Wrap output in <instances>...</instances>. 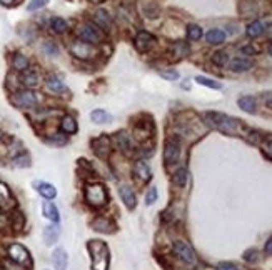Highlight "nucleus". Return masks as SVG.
I'll return each mask as SVG.
<instances>
[{
	"mask_svg": "<svg viewBox=\"0 0 272 270\" xmlns=\"http://www.w3.org/2000/svg\"><path fill=\"white\" fill-rule=\"evenodd\" d=\"M189 52H191V49H189L187 42H182V40H175V42H172L169 47V54L174 60H180V58L187 57Z\"/></svg>",
	"mask_w": 272,
	"mask_h": 270,
	"instance_id": "obj_21",
	"label": "nucleus"
},
{
	"mask_svg": "<svg viewBox=\"0 0 272 270\" xmlns=\"http://www.w3.org/2000/svg\"><path fill=\"white\" fill-rule=\"evenodd\" d=\"M7 257H9V260L19 263L22 267L28 268L32 265V257L22 244H10L7 247Z\"/></svg>",
	"mask_w": 272,
	"mask_h": 270,
	"instance_id": "obj_11",
	"label": "nucleus"
},
{
	"mask_svg": "<svg viewBox=\"0 0 272 270\" xmlns=\"http://www.w3.org/2000/svg\"><path fill=\"white\" fill-rule=\"evenodd\" d=\"M90 120L97 125H107L114 120V117H112L107 110H104V109H94L90 112Z\"/></svg>",
	"mask_w": 272,
	"mask_h": 270,
	"instance_id": "obj_28",
	"label": "nucleus"
},
{
	"mask_svg": "<svg viewBox=\"0 0 272 270\" xmlns=\"http://www.w3.org/2000/svg\"><path fill=\"white\" fill-rule=\"evenodd\" d=\"M15 4H19V0H0V5L4 7H14Z\"/></svg>",
	"mask_w": 272,
	"mask_h": 270,
	"instance_id": "obj_51",
	"label": "nucleus"
},
{
	"mask_svg": "<svg viewBox=\"0 0 272 270\" xmlns=\"http://www.w3.org/2000/svg\"><path fill=\"white\" fill-rule=\"evenodd\" d=\"M202 28L200 25H196V23H191V25L187 27V39L191 40V42H197V40L202 39Z\"/></svg>",
	"mask_w": 272,
	"mask_h": 270,
	"instance_id": "obj_39",
	"label": "nucleus"
},
{
	"mask_svg": "<svg viewBox=\"0 0 272 270\" xmlns=\"http://www.w3.org/2000/svg\"><path fill=\"white\" fill-rule=\"evenodd\" d=\"M267 35H269V37H270V40H272V25L267 28Z\"/></svg>",
	"mask_w": 272,
	"mask_h": 270,
	"instance_id": "obj_55",
	"label": "nucleus"
},
{
	"mask_svg": "<svg viewBox=\"0 0 272 270\" xmlns=\"http://www.w3.org/2000/svg\"><path fill=\"white\" fill-rule=\"evenodd\" d=\"M44 242L45 245H54L57 244L58 237H61V227H58V224H52V225H47L44 228Z\"/></svg>",
	"mask_w": 272,
	"mask_h": 270,
	"instance_id": "obj_27",
	"label": "nucleus"
},
{
	"mask_svg": "<svg viewBox=\"0 0 272 270\" xmlns=\"http://www.w3.org/2000/svg\"><path fill=\"white\" fill-rule=\"evenodd\" d=\"M265 32V25L261 22V20H254L251 22L249 25H247L246 28V33H247V37L249 39H257V37H261V35Z\"/></svg>",
	"mask_w": 272,
	"mask_h": 270,
	"instance_id": "obj_32",
	"label": "nucleus"
},
{
	"mask_svg": "<svg viewBox=\"0 0 272 270\" xmlns=\"http://www.w3.org/2000/svg\"><path fill=\"white\" fill-rule=\"evenodd\" d=\"M90 22L96 23L104 33H110L112 28H114V17H112L105 9H97L94 12Z\"/></svg>",
	"mask_w": 272,
	"mask_h": 270,
	"instance_id": "obj_13",
	"label": "nucleus"
},
{
	"mask_svg": "<svg viewBox=\"0 0 272 270\" xmlns=\"http://www.w3.org/2000/svg\"><path fill=\"white\" fill-rule=\"evenodd\" d=\"M196 82L199 85H204V87H209V89H214V90H221L222 89V84L221 82H217L214 79H209V77H204V75H197Z\"/></svg>",
	"mask_w": 272,
	"mask_h": 270,
	"instance_id": "obj_37",
	"label": "nucleus"
},
{
	"mask_svg": "<svg viewBox=\"0 0 272 270\" xmlns=\"http://www.w3.org/2000/svg\"><path fill=\"white\" fill-rule=\"evenodd\" d=\"M159 197V192H157V187H150L149 190L145 193V205H154Z\"/></svg>",
	"mask_w": 272,
	"mask_h": 270,
	"instance_id": "obj_44",
	"label": "nucleus"
},
{
	"mask_svg": "<svg viewBox=\"0 0 272 270\" xmlns=\"http://www.w3.org/2000/svg\"><path fill=\"white\" fill-rule=\"evenodd\" d=\"M187 180H189V170L186 167H179L172 174V184L177 187H186Z\"/></svg>",
	"mask_w": 272,
	"mask_h": 270,
	"instance_id": "obj_35",
	"label": "nucleus"
},
{
	"mask_svg": "<svg viewBox=\"0 0 272 270\" xmlns=\"http://www.w3.org/2000/svg\"><path fill=\"white\" fill-rule=\"evenodd\" d=\"M90 4H94V5H100V4H104L105 0H88Z\"/></svg>",
	"mask_w": 272,
	"mask_h": 270,
	"instance_id": "obj_53",
	"label": "nucleus"
},
{
	"mask_svg": "<svg viewBox=\"0 0 272 270\" xmlns=\"http://www.w3.org/2000/svg\"><path fill=\"white\" fill-rule=\"evenodd\" d=\"M14 205V197L7 184L0 182V209H9Z\"/></svg>",
	"mask_w": 272,
	"mask_h": 270,
	"instance_id": "obj_31",
	"label": "nucleus"
},
{
	"mask_svg": "<svg viewBox=\"0 0 272 270\" xmlns=\"http://www.w3.org/2000/svg\"><path fill=\"white\" fill-rule=\"evenodd\" d=\"M4 139V132L2 130H0V140H2Z\"/></svg>",
	"mask_w": 272,
	"mask_h": 270,
	"instance_id": "obj_56",
	"label": "nucleus"
},
{
	"mask_svg": "<svg viewBox=\"0 0 272 270\" xmlns=\"http://www.w3.org/2000/svg\"><path fill=\"white\" fill-rule=\"evenodd\" d=\"M264 152L269 158H272V137H267L264 142Z\"/></svg>",
	"mask_w": 272,
	"mask_h": 270,
	"instance_id": "obj_47",
	"label": "nucleus"
},
{
	"mask_svg": "<svg viewBox=\"0 0 272 270\" xmlns=\"http://www.w3.org/2000/svg\"><path fill=\"white\" fill-rule=\"evenodd\" d=\"M42 214L45 219H49L52 224H58L61 222V212H58V209H57V205L54 202H50V200H47L42 204Z\"/></svg>",
	"mask_w": 272,
	"mask_h": 270,
	"instance_id": "obj_25",
	"label": "nucleus"
},
{
	"mask_svg": "<svg viewBox=\"0 0 272 270\" xmlns=\"http://www.w3.org/2000/svg\"><path fill=\"white\" fill-rule=\"evenodd\" d=\"M265 107L272 110V93H269V95L265 97Z\"/></svg>",
	"mask_w": 272,
	"mask_h": 270,
	"instance_id": "obj_52",
	"label": "nucleus"
},
{
	"mask_svg": "<svg viewBox=\"0 0 272 270\" xmlns=\"http://www.w3.org/2000/svg\"><path fill=\"white\" fill-rule=\"evenodd\" d=\"M12 160H14V165H15V167H19V168L31 167V163H32V158H31V155H28L25 150H23L22 154H19L17 157H14V158H12Z\"/></svg>",
	"mask_w": 272,
	"mask_h": 270,
	"instance_id": "obj_38",
	"label": "nucleus"
},
{
	"mask_svg": "<svg viewBox=\"0 0 272 270\" xmlns=\"http://www.w3.org/2000/svg\"><path fill=\"white\" fill-rule=\"evenodd\" d=\"M240 52L244 55H256L257 54V50L254 49L252 45H244V47H240Z\"/></svg>",
	"mask_w": 272,
	"mask_h": 270,
	"instance_id": "obj_48",
	"label": "nucleus"
},
{
	"mask_svg": "<svg viewBox=\"0 0 272 270\" xmlns=\"http://www.w3.org/2000/svg\"><path fill=\"white\" fill-rule=\"evenodd\" d=\"M204 122L210 128L226 133V135H237L242 130V124L239 119L221 114V112H207L204 114Z\"/></svg>",
	"mask_w": 272,
	"mask_h": 270,
	"instance_id": "obj_1",
	"label": "nucleus"
},
{
	"mask_svg": "<svg viewBox=\"0 0 272 270\" xmlns=\"http://www.w3.org/2000/svg\"><path fill=\"white\" fill-rule=\"evenodd\" d=\"M264 254L272 257V235L267 239V242H265V245H264Z\"/></svg>",
	"mask_w": 272,
	"mask_h": 270,
	"instance_id": "obj_49",
	"label": "nucleus"
},
{
	"mask_svg": "<svg viewBox=\"0 0 272 270\" xmlns=\"http://www.w3.org/2000/svg\"><path fill=\"white\" fill-rule=\"evenodd\" d=\"M40 50H42V54L47 55V57H57L58 52H61L58 44L52 39H45L42 42V45H40Z\"/></svg>",
	"mask_w": 272,
	"mask_h": 270,
	"instance_id": "obj_33",
	"label": "nucleus"
},
{
	"mask_svg": "<svg viewBox=\"0 0 272 270\" xmlns=\"http://www.w3.org/2000/svg\"><path fill=\"white\" fill-rule=\"evenodd\" d=\"M9 220H10V225L12 228H14L15 232H19L23 228V224H25V219H23V214L20 212H14L10 217H9Z\"/></svg>",
	"mask_w": 272,
	"mask_h": 270,
	"instance_id": "obj_40",
	"label": "nucleus"
},
{
	"mask_svg": "<svg viewBox=\"0 0 272 270\" xmlns=\"http://www.w3.org/2000/svg\"><path fill=\"white\" fill-rule=\"evenodd\" d=\"M159 75H161L162 79H165V80H169V82H174V80H177L180 77L179 75V72L177 70H174V69H164V70H159Z\"/></svg>",
	"mask_w": 272,
	"mask_h": 270,
	"instance_id": "obj_41",
	"label": "nucleus"
},
{
	"mask_svg": "<svg viewBox=\"0 0 272 270\" xmlns=\"http://www.w3.org/2000/svg\"><path fill=\"white\" fill-rule=\"evenodd\" d=\"M90 149L94 152V155L100 160H107L114 152V142H112V137L107 133L97 135L90 140Z\"/></svg>",
	"mask_w": 272,
	"mask_h": 270,
	"instance_id": "obj_9",
	"label": "nucleus"
},
{
	"mask_svg": "<svg viewBox=\"0 0 272 270\" xmlns=\"http://www.w3.org/2000/svg\"><path fill=\"white\" fill-rule=\"evenodd\" d=\"M244 260L247 263H257L261 260V257H259V250L257 249H249L244 252Z\"/></svg>",
	"mask_w": 272,
	"mask_h": 270,
	"instance_id": "obj_42",
	"label": "nucleus"
},
{
	"mask_svg": "<svg viewBox=\"0 0 272 270\" xmlns=\"http://www.w3.org/2000/svg\"><path fill=\"white\" fill-rule=\"evenodd\" d=\"M254 65V62L251 60V58L247 57H235L232 58V60L229 62V67L232 72L235 74H242V72H247V70H251Z\"/></svg>",
	"mask_w": 272,
	"mask_h": 270,
	"instance_id": "obj_24",
	"label": "nucleus"
},
{
	"mask_svg": "<svg viewBox=\"0 0 272 270\" xmlns=\"http://www.w3.org/2000/svg\"><path fill=\"white\" fill-rule=\"evenodd\" d=\"M42 84V75H40V72L37 69H27L25 72L20 74V85L23 87V89H37V87Z\"/></svg>",
	"mask_w": 272,
	"mask_h": 270,
	"instance_id": "obj_16",
	"label": "nucleus"
},
{
	"mask_svg": "<svg viewBox=\"0 0 272 270\" xmlns=\"http://www.w3.org/2000/svg\"><path fill=\"white\" fill-rule=\"evenodd\" d=\"M58 130H61L64 135H75L79 132V124H77V119L72 114H64L61 115V119H58Z\"/></svg>",
	"mask_w": 272,
	"mask_h": 270,
	"instance_id": "obj_17",
	"label": "nucleus"
},
{
	"mask_svg": "<svg viewBox=\"0 0 272 270\" xmlns=\"http://www.w3.org/2000/svg\"><path fill=\"white\" fill-rule=\"evenodd\" d=\"M132 177L142 185L152 180V170L149 163L145 162V158H137L132 163Z\"/></svg>",
	"mask_w": 272,
	"mask_h": 270,
	"instance_id": "obj_12",
	"label": "nucleus"
},
{
	"mask_svg": "<svg viewBox=\"0 0 272 270\" xmlns=\"http://www.w3.org/2000/svg\"><path fill=\"white\" fill-rule=\"evenodd\" d=\"M112 142H114V147L120 152V154L127 155V157L134 155L135 150H137L134 135L129 130H126V128H122V130L115 132L114 135H112Z\"/></svg>",
	"mask_w": 272,
	"mask_h": 270,
	"instance_id": "obj_8",
	"label": "nucleus"
},
{
	"mask_svg": "<svg viewBox=\"0 0 272 270\" xmlns=\"http://www.w3.org/2000/svg\"><path fill=\"white\" fill-rule=\"evenodd\" d=\"M212 63H214V65H217V67H226L227 63L230 62L229 60V54L226 50H217V52H214V54H212Z\"/></svg>",
	"mask_w": 272,
	"mask_h": 270,
	"instance_id": "obj_36",
	"label": "nucleus"
},
{
	"mask_svg": "<svg viewBox=\"0 0 272 270\" xmlns=\"http://www.w3.org/2000/svg\"><path fill=\"white\" fill-rule=\"evenodd\" d=\"M205 40L209 45H222L226 42V32L221 30V28H210L205 33Z\"/></svg>",
	"mask_w": 272,
	"mask_h": 270,
	"instance_id": "obj_30",
	"label": "nucleus"
},
{
	"mask_svg": "<svg viewBox=\"0 0 272 270\" xmlns=\"http://www.w3.org/2000/svg\"><path fill=\"white\" fill-rule=\"evenodd\" d=\"M267 52H269V55L272 57V40H270V44H269V47H267Z\"/></svg>",
	"mask_w": 272,
	"mask_h": 270,
	"instance_id": "obj_54",
	"label": "nucleus"
},
{
	"mask_svg": "<svg viewBox=\"0 0 272 270\" xmlns=\"http://www.w3.org/2000/svg\"><path fill=\"white\" fill-rule=\"evenodd\" d=\"M40 93L31 89H17L10 93V104L20 110H37L40 109Z\"/></svg>",
	"mask_w": 272,
	"mask_h": 270,
	"instance_id": "obj_2",
	"label": "nucleus"
},
{
	"mask_svg": "<svg viewBox=\"0 0 272 270\" xmlns=\"http://www.w3.org/2000/svg\"><path fill=\"white\" fill-rule=\"evenodd\" d=\"M49 28L55 35H66L69 32V23L66 19H62V17L54 15V17H50V20H49Z\"/></svg>",
	"mask_w": 272,
	"mask_h": 270,
	"instance_id": "obj_26",
	"label": "nucleus"
},
{
	"mask_svg": "<svg viewBox=\"0 0 272 270\" xmlns=\"http://www.w3.org/2000/svg\"><path fill=\"white\" fill-rule=\"evenodd\" d=\"M104 35L105 33L100 30L96 23H92L90 20L80 22L79 25H77V28H75V39H80V40H84V42L92 44L96 47L102 44Z\"/></svg>",
	"mask_w": 272,
	"mask_h": 270,
	"instance_id": "obj_5",
	"label": "nucleus"
},
{
	"mask_svg": "<svg viewBox=\"0 0 272 270\" xmlns=\"http://www.w3.org/2000/svg\"><path fill=\"white\" fill-rule=\"evenodd\" d=\"M69 52H70V55H72L74 58H77V60H80V62H90L99 55V50H97L96 45L87 44L80 39L70 40Z\"/></svg>",
	"mask_w": 272,
	"mask_h": 270,
	"instance_id": "obj_6",
	"label": "nucleus"
},
{
	"mask_svg": "<svg viewBox=\"0 0 272 270\" xmlns=\"http://www.w3.org/2000/svg\"><path fill=\"white\" fill-rule=\"evenodd\" d=\"M4 267H5V270H28L27 267H22V265H19V263H15L12 260H5Z\"/></svg>",
	"mask_w": 272,
	"mask_h": 270,
	"instance_id": "obj_46",
	"label": "nucleus"
},
{
	"mask_svg": "<svg viewBox=\"0 0 272 270\" xmlns=\"http://www.w3.org/2000/svg\"><path fill=\"white\" fill-rule=\"evenodd\" d=\"M7 225H10V220H9V217L0 212V228H5Z\"/></svg>",
	"mask_w": 272,
	"mask_h": 270,
	"instance_id": "obj_50",
	"label": "nucleus"
},
{
	"mask_svg": "<svg viewBox=\"0 0 272 270\" xmlns=\"http://www.w3.org/2000/svg\"><path fill=\"white\" fill-rule=\"evenodd\" d=\"M119 195L122 198V202L126 204V207L129 210H134L135 205H137V195H135V192L131 185L127 184H120L119 185Z\"/></svg>",
	"mask_w": 272,
	"mask_h": 270,
	"instance_id": "obj_20",
	"label": "nucleus"
},
{
	"mask_svg": "<svg viewBox=\"0 0 272 270\" xmlns=\"http://www.w3.org/2000/svg\"><path fill=\"white\" fill-rule=\"evenodd\" d=\"M180 152H182V140L177 133L169 135L164 144V163L167 167L175 165L180 160Z\"/></svg>",
	"mask_w": 272,
	"mask_h": 270,
	"instance_id": "obj_7",
	"label": "nucleus"
},
{
	"mask_svg": "<svg viewBox=\"0 0 272 270\" xmlns=\"http://www.w3.org/2000/svg\"><path fill=\"white\" fill-rule=\"evenodd\" d=\"M52 263H54L55 270H67L69 267V255L67 250L62 247H57L52 254Z\"/></svg>",
	"mask_w": 272,
	"mask_h": 270,
	"instance_id": "obj_22",
	"label": "nucleus"
},
{
	"mask_svg": "<svg viewBox=\"0 0 272 270\" xmlns=\"http://www.w3.org/2000/svg\"><path fill=\"white\" fill-rule=\"evenodd\" d=\"M216 270H240V267L235 265V263H232V262H221L216 267Z\"/></svg>",
	"mask_w": 272,
	"mask_h": 270,
	"instance_id": "obj_45",
	"label": "nucleus"
},
{
	"mask_svg": "<svg viewBox=\"0 0 272 270\" xmlns=\"http://www.w3.org/2000/svg\"><path fill=\"white\" fill-rule=\"evenodd\" d=\"M156 42H157L156 37L147 30H139L137 35L134 37V47L139 54H147V52H150L154 49V45H156Z\"/></svg>",
	"mask_w": 272,
	"mask_h": 270,
	"instance_id": "obj_14",
	"label": "nucleus"
},
{
	"mask_svg": "<svg viewBox=\"0 0 272 270\" xmlns=\"http://www.w3.org/2000/svg\"><path fill=\"white\" fill-rule=\"evenodd\" d=\"M172 252L179 260H182L187 265H196L197 263V255L191 245L184 240H174L172 242Z\"/></svg>",
	"mask_w": 272,
	"mask_h": 270,
	"instance_id": "obj_10",
	"label": "nucleus"
},
{
	"mask_svg": "<svg viewBox=\"0 0 272 270\" xmlns=\"http://www.w3.org/2000/svg\"><path fill=\"white\" fill-rule=\"evenodd\" d=\"M237 105H239V109L244 110L246 114L257 112V100H256V97H252V95H242L237 100Z\"/></svg>",
	"mask_w": 272,
	"mask_h": 270,
	"instance_id": "obj_29",
	"label": "nucleus"
},
{
	"mask_svg": "<svg viewBox=\"0 0 272 270\" xmlns=\"http://www.w3.org/2000/svg\"><path fill=\"white\" fill-rule=\"evenodd\" d=\"M44 85L47 92L54 93V95H64V93H69V89L61 77L57 74H47L44 79Z\"/></svg>",
	"mask_w": 272,
	"mask_h": 270,
	"instance_id": "obj_15",
	"label": "nucleus"
},
{
	"mask_svg": "<svg viewBox=\"0 0 272 270\" xmlns=\"http://www.w3.org/2000/svg\"><path fill=\"white\" fill-rule=\"evenodd\" d=\"M34 187L39 192V195L44 197L45 200H54L57 197V189L52 184H49V182H35Z\"/></svg>",
	"mask_w": 272,
	"mask_h": 270,
	"instance_id": "obj_23",
	"label": "nucleus"
},
{
	"mask_svg": "<svg viewBox=\"0 0 272 270\" xmlns=\"http://www.w3.org/2000/svg\"><path fill=\"white\" fill-rule=\"evenodd\" d=\"M84 198L92 209H102L109 202V192L102 182H88L84 189Z\"/></svg>",
	"mask_w": 272,
	"mask_h": 270,
	"instance_id": "obj_4",
	"label": "nucleus"
},
{
	"mask_svg": "<svg viewBox=\"0 0 272 270\" xmlns=\"http://www.w3.org/2000/svg\"><path fill=\"white\" fill-rule=\"evenodd\" d=\"M50 0H31L27 5V12H37L40 9H44Z\"/></svg>",
	"mask_w": 272,
	"mask_h": 270,
	"instance_id": "obj_43",
	"label": "nucleus"
},
{
	"mask_svg": "<svg viewBox=\"0 0 272 270\" xmlns=\"http://www.w3.org/2000/svg\"><path fill=\"white\" fill-rule=\"evenodd\" d=\"M88 254H90V268L92 270H109L110 265V252L107 245L100 240H90L87 244Z\"/></svg>",
	"mask_w": 272,
	"mask_h": 270,
	"instance_id": "obj_3",
	"label": "nucleus"
},
{
	"mask_svg": "<svg viewBox=\"0 0 272 270\" xmlns=\"http://www.w3.org/2000/svg\"><path fill=\"white\" fill-rule=\"evenodd\" d=\"M90 225H92L94 230L100 232V233H114L115 228H117L115 222L112 219H109L107 215H97L96 219L90 222Z\"/></svg>",
	"mask_w": 272,
	"mask_h": 270,
	"instance_id": "obj_18",
	"label": "nucleus"
},
{
	"mask_svg": "<svg viewBox=\"0 0 272 270\" xmlns=\"http://www.w3.org/2000/svg\"><path fill=\"white\" fill-rule=\"evenodd\" d=\"M44 140H45L47 144H50V145L62 147V145L67 144L69 137H67V135H64L61 130H55V132H52V133H47V137Z\"/></svg>",
	"mask_w": 272,
	"mask_h": 270,
	"instance_id": "obj_34",
	"label": "nucleus"
},
{
	"mask_svg": "<svg viewBox=\"0 0 272 270\" xmlns=\"http://www.w3.org/2000/svg\"><path fill=\"white\" fill-rule=\"evenodd\" d=\"M10 67L15 74H22L25 72L27 69H31V58H28L23 52H14L10 57Z\"/></svg>",
	"mask_w": 272,
	"mask_h": 270,
	"instance_id": "obj_19",
	"label": "nucleus"
}]
</instances>
